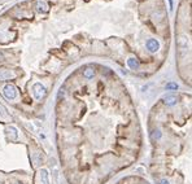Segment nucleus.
Wrapping results in <instances>:
<instances>
[{
  "label": "nucleus",
  "mask_w": 192,
  "mask_h": 184,
  "mask_svg": "<svg viewBox=\"0 0 192 184\" xmlns=\"http://www.w3.org/2000/svg\"><path fill=\"white\" fill-rule=\"evenodd\" d=\"M31 90H32V95H34V97L37 100H42L45 96V93H47V90H45V87L42 83H35Z\"/></svg>",
  "instance_id": "nucleus-1"
},
{
  "label": "nucleus",
  "mask_w": 192,
  "mask_h": 184,
  "mask_svg": "<svg viewBox=\"0 0 192 184\" xmlns=\"http://www.w3.org/2000/svg\"><path fill=\"white\" fill-rule=\"evenodd\" d=\"M4 95L6 98L9 100H14L16 96H17V91H16V87L13 84H6L4 87Z\"/></svg>",
  "instance_id": "nucleus-2"
},
{
  "label": "nucleus",
  "mask_w": 192,
  "mask_h": 184,
  "mask_svg": "<svg viewBox=\"0 0 192 184\" xmlns=\"http://www.w3.org/2000/svg\"><path fill=\"white\" fill-rule=\"evenodd\" d=\"M145 47L151 53H155V52H157L158 49H160V43H158V40H156V39H148L147 43H145Z\"/></svg>",
  "instance_id": "nucleus-3"
},
{
  "label": "nucleus",
  "mask_w": 192,
  "mask_h": 184,
  "mask_svg": "<svg viewBox=\"0 0 192 184\" xmlns=\"http://www.w3.org/2000/svg\"><path fill=\"white\" fill-rule=\"evenodd\" d=\"M37 11L39 13H47L50 11V8H48V4L45 1H42V0H39L37 3Z\"/></svg>",
  "instance_id": "nucleus-4"
},
{
  "label": "nucleus",
  "mask_w": 192,
  "mask_h": 184,
  "mask_svg": "<svg viewBox=\"0 0 192 184\" xmlns=\"http://www.w3.org/2000/svg\"><path fill=\"white\" fill-rule=\"evenodd\" d=\"M127 65L131 69L136 70V69H139V66H140V62H139V60L136 57H130V58H127Z\"/></svg>",
  "instance_id": "nucleus-5"
},
{
  "label": "nucleus",
  "mask_w": 192,
  "mask_h": 184,
  "mask_svg": "<svg viewBox=\"0 0 192 184\" xmlns=\"http://www.w3.org/2000/svg\"><path fill=\"white\" fill-rule=\"evenodd\" d=\"M14 73L9 70H0V80H6V79H11V77H14Z\"/></svg>",
  "instance_id": "nucleus-6"
},
{
  "label": "nucleus",
  "mask_w": 192,
  "mask_h": 184,
  "mask_svg": "<svg viewBox=\"0 0 192 184\" xmlns=\"http://www.w3.org/2000/svg\"><path fill=\"white\" fill-rule=\"evenodd\" d=\"M164 103L168 105V106H173V105L177 104V96H174V95H169L164 98Z\"/></svg>",
  "instance_id": "nucleus-7"
},
{
  "label": "nucleus",
  "mask_w": 192,
  "mask_h": 184,
  "mask_svg": "<svg viewBox=\"0 0 192 184\" xmlns=\"http://www.w3.org/2000/svg\"><path fill=\"white\" fill-rule=\"evenodd\" d=\"M40 182H42V184H50V179H48V171L45 169L40 170Z\"/></svg>",
  "instance_id": "nucleus-8"
},
{
  "label": "nucleus",
  "mask_w": 192,
  "mask_h": 184,
  "mask_svg": "<svg viewBox=\"0 0 192 184\" xmlns=\"http://www.w3.org/2000/svg\"><path fill=\"white\" fill-rule=\"evenodd\" d=\"M83 77L86 78V79H91V78L95 77V70H93V69H91V68L84 69V71H83Z\"/></svg>",
  "instance_id": "nucleus-9"
},
{
  "label": "nucleus",
  "mask_w": 192,
  "mask_h": 184,
  "mask_svg": "<svg viewBox=\"0 0 192 184\" xmlns=\"http://www.w3.org/2000/svg\"><path fill=\"white\" fill-rule=\"evenodd\" d=\"M8 118V113H6L5 108L0 104V119H6Z\"/></svg>",
  "instance_id": "nucleus-10"
},
{
  "label": "nucleus",
  "mask_w": 192,
  "mask_h": 184,
  "mask_svg": "<svg viewBox=\"0 0 192 184\" xmlns=\"http://www.w3.org/2000/svg\"><path fill=\"white\" fill-rule=\"evenodd\" d=\"M152 139H156V140H160L161 139V136H162V134H161V131L160 130H153L152 131Z\"/></svg>",
  "instance_id": "nucleus-11"
},
{
  "label": "nucleus",
  "mask_w": 192,
  "mask_h": 184,
  "mask_svg": "<svg viewBox=\"0 0 192 184\" xmlns=\"http://www.w3.org/2000/svg\"><path fill=\"white\" fill-rule=\"evenodd\" d=\"M166 90L168 91H177L178 90V84L177 83H173V82H170V83L166 84Z\"/></svg>",
  "instance_id": "nucleus-12"
},
{
  "label": "nucleus",
  "mask_w": 192,
  "mask_h": 184,
  "mask_svg": "<svg viewBox=\"0 0 192 184\" xmlns=\"http://www.w3.org/2000/svg\"><path fill=\"white\" fill-rule=\"evenodd\" d=\"M158 184H170V183H169V180H166V179H161L160 182H158Z\"/></svg>",
  "instance_id": "nucleus-13"
},
{
  "label": "nucleus",
  "mask_w": 192,
  "mask_h": 184,
  "mask_svg": "<svg viewBox=\"0 0 192 184\" xmlns=\"http://www.w3.org/2000/svg\"><path fill=\"white\" fill-rule=\"evenodd\" d=\"M16 184H21V183H16Z\"/></svg>",
  "instance_id": "nucleus-14"
}]
</instances>
